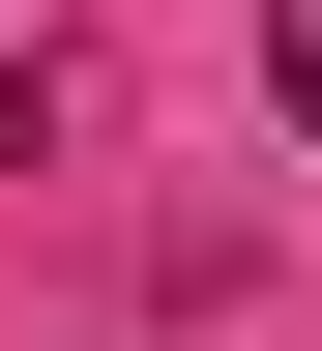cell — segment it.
<instances>
[{"label":"cell","instance_id":"1","mask_svg":"<svg viewBox=\"0 0 322 351\" xmlns=\"http://www.w3.org/2000/svg\"><path fill=\"white\" fill-rule=\"evenodd\" d=\"M264 88H293V147H322V0H264Z\"/></svg>","mask_w":322,"mask_h":351}]
</instances>
